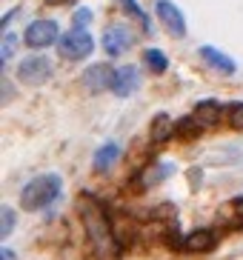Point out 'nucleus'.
Returning <instances> with one entry per match:
<instances>
[{"label":"nucleus","instance_id":"23","mask_svg":"<svg viewBox=\"0 0 243 260\" xmlns=\"http://www.w3.org/2000/svg\"><path fill=\"white\" fill-rule=\"evenodd\" d=\"M72 23H75V29H86L92 23V9H77L72 15Z\"/></svg>","mask_w":243,"mask_h":260},{"label":"nucleus","instance_id":"20","mask_svg":"<svg viewBox=\"0 0 243 260\" xmlns=\"http://www.w3.org/2000/svg\"><path fill=\"white\" fill-rule=\"evenodd\" d=\"M120 6L126 9V15H132L137 23H143L146 29H149V15H146L143 9H140V3H137V0H120Z\"/></svg>","mask_w":243,"mask_h":260},{"label":"nucleus","instance_id":"3","mask_svg":"<svg viewBox=\"0 0 243 260\" xmlns=\"http://www.w3.org/2000/svg\"><path fill=\"white\" fill-rule=\"evenodd\" d=\"M95 49V40L89 38L86 29H69L60 40H57V52L63 60H83Z\"/></svg>","mask_w":243,"mask_h":260},{"label":"nucleus","instance_id":"18","mask_svg":"<svg viewBox=\"0 0 243 260\" xmlns=\"http://www.w3.org/2000/svg\"><path fill=\"white\" fill-rule=\"evenodd\" d=\"M226 223L232 226V229H240V226H243V198L229 200V206H226Z\"/></svg>","mask_w":243,"mask_h":260},{"label":"nucleus","instance_id":"2","mask_svg":"<svg viewBox=\"0 0 243 260\" xmlns=\"http://www.w3.org/2000/svg\"><path fill=\"white\" fill-rule=\"evenodd\" d=\"M60 177L57 175H40V177H32L29 183L23 186L20 191V206L26 212H38V209L52 206L54 200L60 198Z\"/></svg>","mask_w":243,"mask_h":260},{"label":"nucleus","instance_id":"5","mask_svg":"<svg viewBox=\"0 0 243 260\" xmlns=\"http://www.w3.org/2000/svg\"><path fill=\"white\" fill-rule=\"evenodd\" d=\"M54 40H60V31H57L54 20H35L23 31V43L29 49H35V52H43L46 46H52Z\"/></svg>","mask_w":243,"mask_h":260},{"label":"nucleus","instance_id":"17","mask_svg":"<svg viewBox=\"0 0 243 260\" xmlns=\"http://www.w3.org/2000/svg\"><path fill=\"white\" fill-rule=\"evenodd\" d=\"M143 63H146L152 72H158V75L169 69V57L160 52V49H146V52H143Z\"/></svg>","mask_w":243,"mask_h":260},{"label":"nucleus","instance_id":"8","mask_svg":"<svg viewBox=\"0 0 243 260\" xmlns=\"http://www.w3.org/2000/svg\"><path fill=\"white\" fill-rule=\"evenodd\" d=\"M112 80H114V69L109 63H95L83 75V83L89 92H106V89H112Z\"/></svg>","mask_w":243,"mask_h":260},{"label":"nucleus","instance_id":"24","mask_svg":"<svg viewBox=\"0 0 243 260\" xmlns=\"http://www.w3.org/2000/svg\"><path fill=\"white\" fill-rule=\"evenodd\" d=\"M0 257H3V260H15V249L3 246V249H0Z\"/></svg>","mask_w":243,"mask_h":260},{"label":"nucleus","instance_id":"1","mask_svg":"<svg viewBox=\"0 0 243 260\" xmlns=\"http://www.w3.org/2000/svg\"><path fill=\"white\" fill-rule=\"evenodd\" d=\"M77 214H80V223H83L92 257L95 260H120L123 243L117 240V232H114V223L109 217L106 206L95 194H80L77 198Z\"/></svg>","mask_w":243,"mask_h":260},{"label":"nucleus","instance_id":"19","mask_svg":"<svg viewBox=\"0 0 243 260\" xmlns=\"http://www.w3.org/2000/svg\"><path fill=\"white\" fill-rule=\"evenodd\" d=\"M226 123L232 129H243V100L226 103Z\"/></svg>","mask_w":243,"mask_h":260},{"label":"nucleus","instance_id":"14","mask_svg":"<svg viewBox=\"0 0 243 260\" xmlns=\"http://www.w3.org/2000/svg\"><path fill=\"white\" fill-rule=\"evenodd\" d=\"M169 138H175V123H172V117L169 115H155V120H152V146L158 149V146H163Z\"/></svg>","mask_w":243,"mask_h":260},{"label":"nucleus","instance_id":"21","mask_svg":"<svg viewBox=\"0 0 243 260\" xmlns=\"http://www.w3.org/2000/svg\"><path fill=\"white\" fill-rule=\"evenodd\" d=\"M0 214H3V223H0L3 229H0V235L9 237L12 232H15V209H12V206H3V212H0Z\"/></svg>","mask_w":243,"mask_h":260},{"label":"nucleus","instance_id":"25","mask_svg":"<svg viewBox=\"0 0 243 260\" xmlns=\"http://www.w3.org/2000/svg\"><path fill=\"white\" fill-rule=\"evenodd\" d=\"M49 6H63V3H75V0H46Z\"/></svg>","mask_w":243,"mask_h":260},{"label":"nucleus","instance_id":"15","mask_svg":"<svg viewBox=\"0 0 243 260\" xmlns=\"http://www.w3.org/2000/svg\"><path fill=\"white\" fill-rule=\"evenodd\" d=\"M206 126L195 115H183L180 120L175 123V138L177 140H195V138H200V132Z\"/></svg>","mask_w":243,"mask_h":260},{"label":"nucleus","instance_id":"13","mask_svg":"<svg viewBox=\"0 0 243 260\" xmlns=\"http://www.w3.org/2000/svg\"><path fill=\"white\" fill-rule=\"evenodd\" d=\"M200 57H203L209 66H215L218 72H223V75H235V60L229 57V54H223V52H218L215 46H200Z\"/></svg>","mask_w":243,"mask_h":260},{"label":"nucleus","instance_id":"4","mask_svg":"<svg viewBox=\"0 0 243 260\" xmlns=\"http://www.w3.org/2000/svg\"><path fill=\"white\" fill-rule=\"evenodd\" d=\"M52 77V60L46 54H29L17 63V80L26 86H43Z\"/></svg>","mask_w":243,"mask_h":260},{"label":"nucleus","instance_id":"16","mask_svg":"<svg viewBox=\"0 0 243 260\" xmlns=\"http://www.w3.org/2000/svg\"><path fill=\"white\" fill-rule=\"evenodd\" d=\"M172 172H175V166H169V163H160V166H152V169H149V172H146V175L140 177L137 183L146 189V186H152V183H160V180H163V177H169Z\"/></svg>","mask_w":243,"mask_h":260},{"label":"nucleus","instance_id":"10","mask_svg":"<svg viewBox=\"0 0 243 260\" xmlns=\"http://www.w3.org/2000/svg\"><path fill=\"white\" fill-rule=\"evenodd\" d=\"M137 83H140V75H137L135 66H120V69H114L112 92L117 94V98H129L137 89Z\"/></svg>","mask_w":243,"mask_h":260},{"label":"nucleus","instance_id":"6","mask_svg":"<svg viewBox=\"0 0 243 260\" xmlns=\"http://www.w3.org/2000/svg\"><path fill=\"white\" fill-rule=\"evenodd\" d=\"M155 9H158L160 23L166 26L169 35H175V38H186V17H183V12L175 6V3H169V0H158Z\"/></svg>","mask_w":243,"mask_h":260},{"label":"nucleus","instance_id":"9","mask_svg":"<svg viewBox=\"0 0 243 260\" xmlns=\"http://www.w3.org/2000/svg\"><path fill=\"white\" fill-rule=\"evenodd\" d=\"M218 246V232L215 229H195L192 235L183 237V252L192 254H206Z\"/></svg>","mask_w":243,"mask_h":260},{"label":"nucleus","instance_id":"12","mask_svg":"<svg viewBox=\"0 0 243 260\" xmlns=\"http://www.w3.org/2000/svg\"><path fill=\"white\" fill-rule=\"evenodd\" d=\"M117 157H120V146L114 143V140H109V143H103L98 152H95L92 166H95V172H109V169L117 163Z\"/></svg>","mask_w":243,"mask_h":260},{"label":"nucleus","instance_id":"7","mask_svg":"<svg viewBox=\"0 0 243 260\" xmlns=\"http://www.w3.org/2000/svg\"><path fill=\"white\" fill-rule=\"evenodd\" d=\"M132 46V31L129 26H123V23H114L109 26L106 31H103V49H106L109 57H120L126 49Z\"/></svg>","mask_w":243,"mask_h":260},{"label":"nucleus","instance_id":"22","mask_svg":"<svg viewBox=\"0 0 243 260\" xmlns=\"http://www.w3.org/2000/svg\"><path fill=\"white\" fill-rule=\"evenodd\" d=\"M15 46H17V35L6 31V35H3V52H0V60L9 63V57H12V52H15Z\"/></svg>","mask_w":243,"mask_h":260},{"label":"nucleus","instance_id":"11","mask_svg":"<svg viewBox=\"0 0 243 260\" xmlns=\"http://www.w3.org/2000/svg\"><path fill=\"white\" fill-rule=\"evenodd\" d=\"M195 117L203 123L206 129H212V126H218L226 117V106H221L218 100H200L198 106H195Z\"/></svg>","mask_w":243,"mask_h":260}]
</instances>
